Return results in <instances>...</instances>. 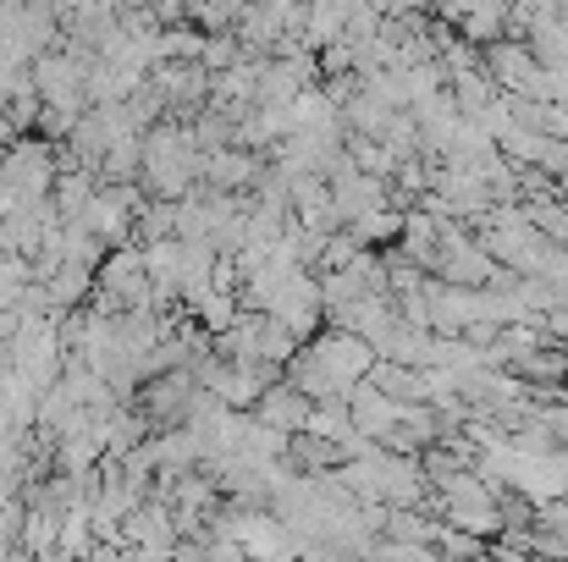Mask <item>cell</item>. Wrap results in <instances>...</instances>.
<instances>
[{
	"label": "cell",
	"mask_w": 568,
	"mask_h": 562,
	"mask_svg": "<svg viewBox=\"0 0 568 562\" xmlns=\"http://www.w3.org/2000/svg\"><path fill=\"white\" fill-rule=\"evenodd\" d=\"M376 359L381 354L365 337H354V331H321V337H310V343L298 348L287 380H293L298 391H310L315 402H348V391H354L359 380H371Z\"/></svg>",
	"instance_id": "obj_1"
},
{
	"label": "cell",
	"mask_w": 568,
	"mask_h": 562,
	"mask_svg": "<svg viewBox=\"0 0 568 562\" xmlns=\"http://www.w3.org/2000/svg\"><path fill=\"white\" fill-rule=\"evenodd\" d=\"M55 155L44 144H11L0 155V221L39 215L55 204Z\"/></svg>",
	"instance_id": "obj_2"
},
{
	"label": "cell",
	"mask_w": 568,
	"mask_h": 562,
	"mask_svg": "<svg viewBox=\"0 0 568 562\" xmlns=\"http://www.w3.org/2000/svg\"><path fill=\"white\" fill-rule=\"evenodd\" d=\"M204 183V144L193 127H150L144 133V187L161 198H189V187Z\"/></svg>",
	"instance_id": "obj_3"
},
{
	"label": "cell",
	"mask_w": 568,
	"mask_h": 562,
	"mask_svg": "<svg viewBox=\"0 0 568 562\" xmlns=\"http://www.w3.org/2000/svg\"><path fill=\"white\" fill-rule=\"evenodd\" d=\"M436 486H442V513H447L453 530H464V535H475V541L503 530V502H497V491H491L480 474L453 469V474H442Z\"/></svg>",
	"instance_id": "obj_4"
},
{
	"label": "cell",
	"mask_w": 568,
	"mask_h": 562,
	"mask_svg": "<svg viewBox=\"0 0 568 562\" xmlns=\"http://www.w3.org/2000/svg\"><path fill=\"white\" fill-rule=\"evenodd\" d=\"M94 298L100 309H150L155 304V276H150V259L144 248H111L94 270Z\"/></svg>",
	"instance_id": "obj_5"
},
{
	"label": "cell",
	"mask_w": 568,
	"mask_h": 562,
	"mask_svg": "<svg viewBox=\"0 0 568 562\" xmlns=\"http://www.w3.org/2000/svg\"><path fill=\"white\" fill-rule=\"evenodd\" d=\"M332 198H337V215H343V226H354L359 215H371V210H386V177H371V172H359L354 161H343L332 177Z\"/></svg>",
	"instance_id": "obj_6"
},
{
	"label": "cell",
	"mask_w": 568,
	"mask_h": 562,
	"mask_svg": "<svg viewBox=\"0 0 568 562\" xmlns=\"http://www.w3.org/2000/svg\"><path fill=\"white\" fill-rule=\"evenodd\" d=\"M310 413H315V397L298 391L293 380L265 386V397L254 402V419L271 425V430H282V436H304V430H310Z\"/></svg>",
	"instance_id": "obj_7"
}]
</instances>
